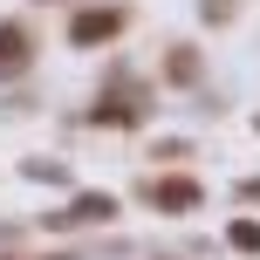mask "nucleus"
<instances>
[{"instance_id": "nucleus-1", "label": "nucleus", "mask_w": 260, "mask_h": 260, "mask_svg": "<svg viewBox=\"0 0 260 260\" xmlns=\"http://www.w3.org/2000/svg\"><path fill=\"white\" fill-rule=\"evenodd\" d=\"M21 48H27V35H21V27H0V76H14V69L27 62Z\"/></svg>"}, {"instance_id": "nucleus-4", "label": "nucleus", "mask_w": 260, "mask_h": 260, "mask_svg": "<svg viewBox=\"0 0 260 260\" xmlns=\"http://www.w3.org/2000/svg\"><path fill=\"white\" fill-rule=\"evenodd\" d=\"M233 247H247V253H260V226L247 219V226H233Z\"/></svg>"}, {"instance_id": "nucleus-2", "label": "nucleus", "mask_w": 260, "mask_h": 260, "mask_svg": "<svg viewBox=\"0 0 260 260\" xmlns=\"http://www.w3.org/2000/svg\"><path fill=\"white\" fill-rule=\"evenodd\" d=\"M69 35H76V41H103V35H117V14H76Z\"/></svg>"}, {"instance_id": "nucleus-3", "label": "nucleus", "mask_w": 260, "mask_h": 260, "mask_svg": "<svg viewBox=\"0 0 260 260\" xmlns=\"http://www.w3.org/2000/svg\"><path fill=\"white\" fill-rule=\"evenodd\" d=\"M151 199H157V206H192V185H185V178H171V185H151Z\"/></svg>"}]
</instances>
